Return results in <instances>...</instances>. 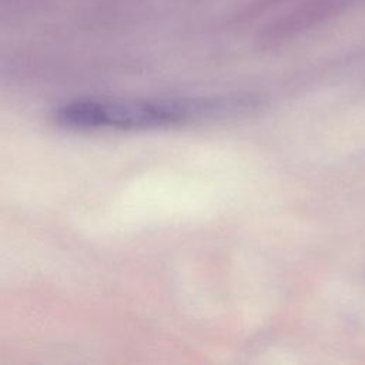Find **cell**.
<instances>
[{"mask_svg": "<svg viewBox=\"0 0 365 365\" xmlns=\"http://www.w3.org/2000/svg\"><path fill=\"white\" fill-rule=\"evenodd\" d=\"M222 100H94L81 98L53 113L57 124L73 130L145 128L173 124L190 117L230 108Z\"/></svg>", "mask_w": 365, "mask_h": 365, "instance_id": "obj_1", "label": "cell"}]
</instances>
